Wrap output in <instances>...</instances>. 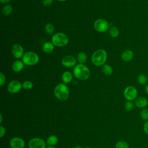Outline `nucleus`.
I'll use <instances>...</instances> for the list:
<instances>
[{"label":"nucleus","instance_id":"6","mask_svg":"<svg viewBox=\"0 0 148 148\" xmlns=\"http://www.w3.org/2000/svg\"><path fill=\"white\" fill-rule=\"evenodd\" d=\"M138 92L137 89L132 86L126 87L123 91V95L127 101H135L138 97Z\"/></svg>","mask_w":148,"mask_h":148},{"label":"nucleus","instance_id":"23","mask_svg":"<svg viewBox=\"0 0 148 148\" xmlns=\"http://www.w3.org/2000/svg\"><path fill=\"white\" fill-rule=\"evenodd\" d=\"M109 34L112 38H117L120 34L119 29L115 26H112L109 29Z\"/></svg>","mask_w":148,"mask_h":148},{"label":"nucleus","instance_id":"22","mask_svg":"<svg viewBox=\"0 0 148 148\" xmlns=\"http://www.w3.org/2000/svg\"><path fill=\"white\" fill-rule=\"evenodd\" d=\"M137 81L139 84L145 85L147 83V77L145 74L141 73L138 76Z\"/></svg>","mask_w":148,"mask_h":148},{"label":"nucleus","instance_id":"11","mask_svg":"<svg viewBox=\"0 0 148 148\" xmlns=\"http://www.w3.org/2000/svg\"><path fill=\"white\" fill-rule=\"evenodd\" d=\"M12 53L13 57L17 59L22 58L24 54L23 47L20 44H14L12 47Z\"/></svg>","mask_w":148,"mask_h":148},{"label":"nucleus","instance_id":"21","mask_svg":"<svg viewBox=\"0 0 148 148\" xmlns=\"http://www.w3.org/2000/svg\"><path fill=\"white\" fill-rule=\"evenodd\" d=\"M12 10H13V8L12 5L10 4H6L3 7L2 12L3 15L7 16L10 15L12 13Z\"/></svg>","mask_w":148,"mask_h":148},{"label":"nucleus","instance_id":"10","mask_svg":"<svg viewBox=\"0 0 148 148\" xmlns=\"http://www.w3.org/2000/svg\"><path fill=\"white\" fill-rule=\"evenodd\" d=\"M61 63L62 65L66 68H72L76 65V60L73 56L71 55H67L62 58Z\"/></svg>","mask_w":148,"mask_h":148},{"label":"nucleus","instance_id":"34","mask_svg":"<svg viewBox=\"0 0 148 148\" xmlns=\"http://www.w3.org/2000/svg\"><path fill=\"white\" fill-rule=\"evenodd\" d=\"M145 92L148 95V84H147L146 85V87H145Z\"/></svg>","mask_w":148,"mask_h":148},{"label":"nucleus","instance_id":"3","mask_svg":"<svg viewBox=\"0 0 148 148\" xmlns=\"http://www.w3.org/2000/svg\"><path fill=\"white\" fill-rule=\"evenodd\" d=\"M107 59V53L104 49H98L96 50L91 56V60L92 63L95 66H102L105 64Z\"/></svg>","mask_w":148,"mask_h":148},{"label":"nucleus","instance_id":"13","mask_svg":"<svg viewBox=\"0 0 148 148\" xmlns=\"http://www.w3.org/2000/svg\"><path fill=\"white\" fill-rule=\"evenodd\" d=\"M135 106L138 108L143 109L147 108L148 105V100L145 97H138L134 101Z\"/></svg>","mask_w":148,"mask_h":148},{"label":"nucleus","instance_id":"24","mask_svg":"<svg viewBox=\"0 0 148 148\" xmlns=\"http://www.w3.org/2000/svg\"><path fill=\"white\" fill-rule=\"evenodd\" d=\"M140 118L145 121H146L148 120V108H145L141 109L140 112Z\"/></svg>","mask_w":148,"mask_h":148},{"label":"nucleus","instance_id":"36","mask_svg":"<svg viewBox=\"0 0 148 148\" xmlns=\"http://www.w3.org/2000/svg\"><path fill=\"white\" fill-rule=\"evenodd\" d=\"M46 148H56V147H54V146H48V147H47Z\"/></svg>","mask_w":148,"mask_h":148},{"label":"nucleus","instance_id":"2","mask_svg":"<svg viewBox=\"0 0 148 148\" xmlns=\"http://www.w3.org/2000/svg\"><path fill=\"white\" fill-rule=\"evenodd\" d=\"M55 97L61 101L67 100L69 96L68 87L65 83H59L56 86L54 89Z\"/></svg>","mask_w":148,"mask_h":148},{"label":"nucleus","instance_id":"32","mask_svg":"<svg viewBox=\"0 0 148 148\" xmlns=\"http://www.w3.org/2000/svg\"><path fill=\"white\" fill-rule=\"evenodd\" d=\"M5 133H6L5 128L3 126L1 125L0 126V138H2L5 135Z\"/></svg>","mask_w":148,"mask_h":148},{"label":"nucleus","instance_id":"7","mask_svg":"<svg viewBox=\"0 0 148 148\" xmlns=\"http://www.w3.org/2000/svg\"><path fill=\"white\" fill-rule=\"evenodd\" d=\"M94 29L98 32H105L108 29L109 24L108 22L103 18H98L94 22Z\"/></svg>","mask_w":148,"mask_h":148},{"label":"nucleus","instance_id":"5","mask_svg":"<svg viewBox=\"0 0 148 148\" xmlns=\"http://www.w3.org/2000/svg\"><path fill=\"white\" fill-rule=\"evenodd\" d=\"M39 60V56L34 51H29L24 53L22 57L23 63L28 66L35 65L38 63Z\"/></svg>","mask_w":148,"mask_h":148},{"label":"nucleus","instance_id":"8","mask_svg":"<svg viewBox=\"0 0 148 148\" xmlns=\"http://www.w3.org/2000/svg\"><path fill=\"white\" fill-rule=\"evenodd\" d=\"M23 88L22 83L18 80H13L9 82L7 86V90L12 94L18 92Z\"/></svg>","mask_w":148,"mask_h":148},{"label":"nucleus","instance_id":"33","mask_svg":"<svg viewBox=\"0 0 148 148\" xmlns=\"http://www.w3.org/2000/svg\"><path fill=\"white\" fill-rule=\"evenodd\" d=\"M11 0H0L1 2L2 3H8V2H9Z\"/></svg>","mask_w":148,"mask_h":148},{"label":"nucleus","instance_id":"27","mask_svg":"<svg viewBox=\"0 0 148 148\" xmlns=\"http://www.w3.org/2000/svg\"><path fill=\"white\" fill-rule=\"evenodd\" d=\"M134 106V102L131 101H127V102L124 104V109L127 112H131L133 110Z\"/></svg>","mask_w":148,"mask_h":148},{"label":"nucleus","instance_id":"26","mask_svg":"<svg viewBox=\"0 0 148 148\" xmlns=\"http://www.w3.org/2000/svg\"><path fill=\"white\" fill-rule=\"evenodd\" d=\"M116 148H130L128 142L124 140H119L116 142L115 145Z\"/></svg>","mask_w":148,"mask_h":148},{"label":"nucleus","instance_id":"37","mask_svg":"<svg viewBox=\"0 0 148 148\" xmlns=\"http://www.w3.org/2000/svg\"><path fill=\"white\" fill-rule=\"evenodd\" d=\"M58 1H60V2H64V1H66V0H57Z\"/></svg>","mask_w":148,"mask_h":148},{"label":"nucleus","instance_id":"30","mask_svg":"<svg viewBox=\"0 0 148 148\" xmlns=\"http://www.w3.org/2000/svg\"><path fill=\"white\" fill-rule=\"evenodd\" d=\"M53 2V0H42V4L44 6L47 7L50 6Z\"/></svg>","mask_w":148,"mask_h":148},{"label":"nucleus","instance_id":"31","mask_svg":"<svg viewBox=\"0 0 148 148\" xmlns=\"http://www.w3.org/2000/svg\"><path fill=\"white\" fill-rule=\"evenodd\" d=\"M143 130L144 132L148 135V120L144 123L143 125Z\"/></svg>","mask_w":148,"mask_h":148},{"label":"nucleus","instance_id":"39","mask_svg":"<svg viewBox=\"0 0 148 148\" xmlns=\"http://www.w3.org/2000/svg\"><path fill=\"white\" fill-rule=\"evenodd\" d=\"M85 148H90V147H85Z\"/></svg>","mask_w":148,"mask_h":148},{"label":"nucleus","instance_id":"9","mask_svg":"<svg viewBox=\"0 0 148 148\" xmlns=\"http://www.w3.org/2000/svg\"><path fill=\"white\" fill-rule=\"evenodd\" d=\"M29 148H46V142L40 138H33L28 142Z\"/></svg>","mask_w":148,"mask_h":148},{"label":"nucleus","instance_id":"29","mask_svg":"<svg viewBox=\"0 0 148 148\" xmlns=\"http://www.w3.org/2000/svg\"><path fill=\"white\" fill-rule=\"evenodd\" d=\"M6 82V77L5 75L2 73H0V85L2 86Z\"/></svg>","mask_w":148,"mask_h":148},{"label":"nucleus","instance_id":"1","mask_svg":"<svg viewBox=\"0 0 148 148\" xmlns=\"http://www.w3.org/2000/svg\"><path fill=\"white\" fill-rule=\"evenodd\" d=\"M74 76L80 80H87L90 75V71L88 68L84 64H78L74 66L73 69Z\"/></svg>","mask_w":148,"mask_h":148},{"label":"nucleus","instance_id":"17","mask_svg":"<svg viewBox=\"0 0 148 148\" xmlns=\"http://www.w3.org/2000/svg\"><path fill=\"white\" fill-rule=\"evenodd\" d=\"M72 74L69 71H65L62 75V80L65 84L69 83L72 80Z\"/></svg>","mask_w":148,"mask_h":148},{"label":"nucleus","instance_id":"12","mask_svg":"<svg viewBox=\"0 0 148 148\" xmlns=\"http://www.w3.org/2000/svg\"><path fill=\"white\" fill-rule=\"evenodd\" d=\"M9 145L11 148H24L25 141L20 137H14L10 140Z\"/></svg>","mask_w":148,"mask_h":148},{"label":"nucleus","instance_id":"35","mask_svg":"<svg viewBox=\"0 0 148 148\" xmlns=\"http://www.w3.org/2000/svg\"><path fill=\"white\" fill-rule=\"evenodd\" d=\"M2 115L1 114H0V123H2Z\"/></svg>","mask_w":148,"mask_h":148},{"label":"nucleus","instance_id":"25","mask_svg":"<svg viewBox=\"0 0 148 148\" xmlns=\"http://www.w3.org/2000/svg\"><path fill=\"white\" fill-rule=\"evenodd\" d=\"M45 30L46 34L48 35H52L54 31V25L51 23H47L45 25Z\"/></svg>","mask_w":148,"mask_h":148},{"label":"nucleus","instance_id":"18","mask_svg":"<svg viewBox=\"0 0 148 148\" xmlns=\"http://www.w3.org/2000/svg\"><path fill=\"white\" fill-rule=\"evenodd\" d=\"M58 139L57 136L54 135H50L46 139V144L49 146H54L58 143Z\"/></svg>","mask_w":148,"mask_h":148},{"label":"nucleus","instance_id":"4","mask_svg":"<svg viewBox=\"0 0 148 148\" xmlns=\"http://www.w3.org/2000/svg\"><path fill=\"white\" fill-rule=\"evenodd\" d=\"M68 36L63 32L54 34L51 37V42L57 47H64L69 42Z\"/></svg>","mask_w":148,"mask_h":148},{"label":"nucleus","instance_id":"14","mask_svg":"<svg viewBox=\"0 0 148 148\" xmlns=\"http://www.w3.org/2000/svg\"><path fill=\"white\" fill-rule=\"evenodd\" d=\"M134 52L129 49L125 50H124L121 55V59L125 61V62H129L131 60H132V59L134 57Z\"/></svg>","mask_w":148,"mask_h":148},{"label":"nucleus","instance_id":"15","mask_svg":"<svg viewBox=\"0 0 148 148\" xmlns=\"http://www.w3.org/2000/svg\"><path fill=\"white\" fill-rule=\"evenodd\" d=\"M24 66V64L22 61L16 60L12 64V69L13 72L16 73H18L23 69Z\"/></svg>","mask_w":148,"mask_h":148},{"label":"nucleus","instance_id":"20","mask_svg":"<svg viewBox=\"0 0 148 148\" xmlns=\"http://www.w3.org/2000/svg\"><path fill=\"white\" fill-rule=\"evenodd\" d=\"M102 72L106 76H110L113 73V69L112 66L108 64H104L102 68Z\"/></svg>","mask_w":148,"mask_h":148},{"label":"nucleus","instance_id":"16","mask_svg":"<svg viewBox=\"0 0 148 148\" xmlns=\"http://www.w3.org/2000/svg\"><path fill=\"white\" fill-rule=\"evenodd\" d=\"M54 48V45L52 42H46L42 46V50L45 53H51Z\"/></svg>","mask_w":148,"mask_h":148},{"label":"nucleus","instance_id":"28","mask_svg":"<svg viewBox=\"0 0 148 148\" xmlns=\"http://www.w3.org/2000/svg\"><path fill=\"white\" fill-rule=\"evenodd\" d=\"M22 87L24 90H31L33 87V83L30 80H25L22 83Z\"/></svg>","mask_w":148,"mask_h":148},{"label":"nucleus","instance_id":"38","mask_svg":"<svg viewBox=\"0 0 148 148\" xmlns=\"http://www.w3.org/2000/svg\"><path fill=\"white\" fill-rule=\"evenodd\" d=\"M74 148H82V147H80V146H76V147H75Z\"/></svg>","mask_w":148,"mask_h":148},{"label":"nucleus","instance_id":"19","mask_svg":"<svg viewBox=\"0 0 148 148\" xmlns=\"http://www.w3.org/2000/svg\"><path fill=\"white\" fill-rule=\"evenodd\" d=\"M87 60V56L84 52L82 51L78 53L77 56V61L79 62V64H84L85 62H86Z\"/></svg>","mask_w":148,"mask_h":148}]
</instances>
